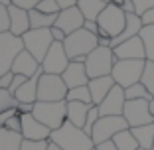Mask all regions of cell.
Segmentation results:
<instances>
[{
	"label": "cell",
	"mask_w": 154,
	"mask_h": 150,
	"mask_svg": "<svg viewBox=\"0 0 154 150\" xmlns=\"http://www.w3.org/2000/svg\"><path fill=\"white\" fill-rule=\"evenodd\" d=\"M138 150H146V148H138Z\"/></svg>",
	"instance_id": "53"
},
{
	"label": "cell",
	"mask_w": 154,
	"mask_h": 150,
	"mask_svg": "<svg viewBox=\"0 0 154 150\" xmlns=\"http://www.w3.org/2000/svg\"><path fill=\"white\" fill-rule=\"evenodd\" d=\"M24 136L20 132H12L0 127V150H22Z\"/></svg>",
	"instance_id": "25"
},
{
	"label": "cell",
	"mask_w": 154,
	"mask_h": 150,
	"mask_svg": "<svg viewBox=\"0 0 154 150\" xmlns=\"http://www.w3.org/2000/svg\"><path fill=\"white\" fill-rule=\"evenodd\" d=\"M93 105L89 103H79V101H67V121L75 127L83 128L87 121V115H89V109Z\"/></svg>",
	"instance_id": "22"
},
{
	"label": "cell",
	"mask_w": 154,
	"mask_h": 150,
	"mask_svg": "<svg viewBox=\"0 0 154 150\" xmlns=\"http://www.w3.org/2000/svg\"><path fill=\"white\" fill-rule=\"evenodd\" d=\"M140 83L154 95V61H148V59H146V65H144V71H142Z\"/></svg>",
	"instance_id": "31"
},
{
	"label": "cell",
	"mask_w": 154,
	"mask_h": 150,
	"mask_svg": "<svg viewBox=\"0 0 154 150\" xmlns=\"http://www.w3.org/2000/svg\"><path fill=\"white\" fill-rule=\"evenodd\" d=\"M42 75H44V67L38 69L36 75L28 77V81L24 83L16 93H14V97H16L18 103H36V101H38V81H40Z\"/></svg>",
	"instance_id": "21"
},
{
	"label": "cell",
	"mask_w": 154,
	"mask_h": 150,
	"mask_svg": "<svg viewBox=\"0 0 154 150\" xmlns=\"http://www.w3.org/2000/svg\"><path fill=\"white\" fill-rule=\"evenodd\" d=\"M97 46H99V36L87 32L85 28L69 34V36L65 38V41H63L65 54H67V57L71 59V61L73 59H79V57L85 59Z\"/></svg>",
	"instance_id": "3"
},
{
	"label": "cell",
	"mask_w": 154,
	"mask_h": 150,
	"mask_svg": "<svg viewBox=\"0 0 154 150\" xmlns=\"http://www.w3.org/2000/svg\"><path fill=\"white\" fill-rule=\"evenodd\" d=\"M22 51H24L22 38L14 36L12 32L0 34V75L12 71L14 61Z\"/></svg>",
	"instance_id": "7"
},
{
	"label": "cell",
	"mask_w": 154,
	"mask_h": 150,
	"mask_svg": "<svg viewBox=\"0 0 154 150\" xmlns=\"http://www.w3.org/2000/svg\"><path fill=\"white\" fill-rule=\"evenodd\" d=\"M115 85H117V83H115V79L111 77V75L89 79L87 87H89V91H91V101H93V105H101L103 103V99L111 93V89H113Z\"/></svg>",
	"instance_id": "19"
},
{
	"label": "cell",
	"mask_w": 154,
	"mask_h": 150,
	"mask_svg": "<svg viewBox=\"0 0 154 150\" xmlns=\"http://www.w3.org/2000/svg\"><path fill=\"white\" fill-rule=\"evenodd\" d=\"M144 65H146V59H117L111 77L115 79L117 85L127 89L134 83H140Z\"/></svg>",
	"instance_id": "6"
},
{
	"label": "cell",
	"mask_w": 154,
	"mask_h": 150,
	"mask_svg": "<svg viewBox=\"0 0 154 150\" xmlns=\"http://www.w3.org/2000/svg\"><path fill=\"white\" fill-rule=\"evenodd\" d=\"M69 61L71 59L65 54V47L61 41H54L50 47V51L45 54L44 61H42V67H44V73H50V75H61V73L67 69Z\"/></svg>",
	"instance_id": "12"
},
{
	"label": "cell",
	"mask_w": 154,
	"mask_h": 150,
	"mask_svg": "<svg viewBox=\"0 0 154 150\" xmlns=\"http://www.w3.org/2000/svg\"><path fill=\"white\" fill-rule=\"evenodd\" d=\"M122 2L125 0H111V4H115V6H122Z\"/></svg>",
	"instance_id": "50"
},
{
	"label": "cell",
	"mask_w": 154,
	"mask_h": 150,
	"mask_svg": "<svg viewBox=\"0 0 154 150\" xmlns=\"http://www.w3.org/2000/svg\"><path fill=\"white\" fill-rule=\"evenodd\" d=\"M48 142L50 140H24L22 150H48Z\"/></svg>",
	"instance_id": "36"
},
{
	"label": "cell",
	"mask_w": 154,
	"mask_h": 150,
	"mask_svg": "<svg viewBox=\"0 0 154 150\" xmlns=\"http://www.w3.org/2000/svg\"><path fill=\"white\" fill-rule=\"evenodd\" d=\"M30 14V26L32 30H44V28H54L55 20H57V14H44L40 10H28Z\"/></svg>",
	"instance_id": "24"
},
{
	"label": "cell",
	"mask_w": 154,
	"mask_h": 150,
	"mask_svg": "<svg viewBox=\"0 0 154 150\" xmlns=\"http://www.w3.org/2000/svg\"><path fill=\"white\" fill-rule=\"evenodd\" d=\"M95 148L97 150H119L117 144H115L113 140H105V142H101V144H97Z\"/></svg>",
	"instance_id": "47"
},
{
	"label": "cell",
	"mask_w": 154,
	"mask_h": 150,
	"mask_svg": "<svg viewBox=\"0 0 154 150\" xmlns=\"http://www.w3.org/2000/svg\"><path fill=\"white\" fill-rule=\"evenodd\" d=\"M83 24H85V16L81 14V10L73 6V8H65L57 14V20H55V26L59 30H63L65 34H73L77 30H81Z\"/></svg>",
	"instance_id": "15"
},
{
	"label": "cell",
	"mask_w": 154,
	"mask_h": 150,
	"mask_svg": "<svg viewBox=\"0 0 154 150\" xmlns=\"http://www.w3.org/2000/svg\"><path fill=\"white\" fill-rule=\"evenodd\" d=\"M26 81H28V77H24V75H14V81H12V85H10L8 91H10V93H16Z\"/></svg>",
	"instance_id": "41"
},
{
	"label": "cell",
	"mask_w": 154,
	"mask_h": 150,
	"mask_svg": "<svg viewBox=\"0 0 154 150\" xmlns=\"http://www.w3.org/2000/svg\"><path fill=\"white\" fill-rule=\"evenodd\" d=\"M67 91L69 89L61 75L44 73L38 81V101H65Z\"/></svg>",
	"instance_id": "9"
},
{
	"label": "cell",
	"mask_w": 154,
	"mask_h": 150,
	"mask_svg": "<svg viewBox=\"0 0 154 150\" xmlns=\"http://www.w3.org/2000/svg\"><path fill=\"white\" fill-rule=\"evenodd\" d=\"M150 150H154V144H152V148H150Z\"/></svg>",
	"instance_id": "54"
},
{
	"label": "cell",
	"mask_w": 154,
	"mask_h": 150,
	"mask_svg": "<svg viewBox=\"0 0 154 150\" xmlns=\"http://www.w3.org/2000/svg\"><path fill=\"white\" fill-rule=\"evenodd\" d=\"M36 10H40L44 14H59L61 12V8H59V4L55 0H42L40 4L36 6Z\"/></svg>",
	"instance_id": "34"
},
{
	"label": "cell",
	"mask_w": 154,
	"mask_h": 150,
	"mask_svg": "<svg viewBox=\"0 0 154 150\" xmlns=\"http://www.w3.org/2000/svg\"><path fill=\"white\" fill-rule=\"evenodd\" d=\"M127 128H131V127L125 121V117H101L97 121V124L93 127L91 138H93V142L97 146L105 140H113L115 134H119L121 130H127Z\"/></svg>",
	"instance_id": "10"
},
{
	"label": "cell",
	"mask_w": 154,
	"mask_h": 150,
	"mask_svg": "<svg viewBox=\"0 0 154 150\" xmlns=\"http://www.w3.org/2000/svg\"><path fill=\"white\" fill-rule=\"evenodd\" d=\"M18 107V101L14 97V93H10L8 89H0V113L8 109H16Z\"/></svg>",
	"instance_id": "32"
},
{
	"label": "cell",
	"mask_w": 154,
	"mask_h": 150,
	"mask_svg": "<svg viewBox=\"0 0 154 150\" xmlns=\"http://www.w3.org/2000/svg\"><path fill=\"white\" fill-rule=\"evenodd\" d=\"M113 54L117 59H146L144 44H142L140 36H134L131 40L119 44L117 47H113Z\"/></svg>",
	"instance_id": "16"
},
{
	"label": "cell",
	"mask_w": 154,
	"mask_h": 150,
	"mask_svg": "<svg viewBox=\"0 0 154 150\" xmlns=\"http://www.w3.org/2000/svg\"><path fill=\"white\" fill-rule=\"evenodd\" d=\"M0 4H4V6H12V0H0Z\"/></svg>",
	"instance_id": "51"
},
{
	"label": "cell",
	"mask_w": 154,
	"mask_h": 150,
	"mask_svg": "<svg viewBox=\"0 0 154 150\" xmlns=\"http://www.w3.org/2000/svg\"><path fill=\"white\" fill-rule=\"evenodd\" d=\"M40 2L42 0H12L14 6H20V8H24V10H34Z\"/></svg>",
	"instance_id": "39"
},
{
	"label": "cell",
	"mask_w": 154,
	"mask_h": 150,
	"mask_svg": "<svg viewBox=\"0 0 154 150\" xmlns=\"http://www.w3.org/2000/svg\"><path fill=\"white\" fill-rule=\"evenodd\" d=\"M140 20H142V26H154V8L146 10L140 16Z\"/></svg>",
	"instance_id": "44"
},
{
	"label": "cell",
	"mask_w": 154,
	"mask_h": 150,
	"mask_svg": "<svg viewBox=\"0 0 154 150\" xmlns=\"http://www.w3.org/2000/svg\"><path fill=\"white\" fill-rule=\"evenodd\" d=\"M113 142L117 144L119 150H138V148H140V146H138V140L134 138V134H132L131 128L121 130L119 134H115Z\"/></svg>",
	"instance_id": "27"
},
{
	"label": "cell",
	"mask_w": 154,
	"mask_h": 150,
	"mask_svg": "<svg viewBox=\"0 0 154 150\" xmlns=\"http://www.w3.org/2000/svg\"><path fill=\"white\" fill-rule=\"evenodd\" d=\"M48 150H63V148H61V146H57V144H55V142H48Z\"/></svg>",
	"instance_id": "49"
},
{
	"label": "cell",
	"mask_w": 154,
	"mask_h": 150,
	"mask_svg": "<svg viewBox=\"0 0 154 150\" xmlns=\"http://www.w3.org/2000/svg\"><path fill=\"white\" fill-rule=\"evenodd\" d=\"M115 61H117V57H115V54H113V47L97 46L95 50L85 57V69H87L89 79L111 75V73H113V67H115Z\"/></svg>",
	"instance_id": "5"
},
{
	"label": "cell",
	"mask_w": 154,
	"mask_h": 150,
	"mask_svg": "<svg viewBox=\"0 0 154 150\" xmlns=\"http://www.w3.org/2000/svg\"><path fill=\"white\" fill-rule=\"evenodd\" d=\"M22 136L24 140H50L51 128L42 124L34 115H22Z\"/></svg>",
	"instance_id": "14"
},
{
	"label": "cell",
	"mask_w": 154,
	"mask_h": 150,
	"mask_svg": "<svg viewBox=\"0 0 154 150\" xmlns=\"http://www.w3.org/2000/svg\"><path fill=\"white\" fill-rule=\"evenodd\" d=\"M34 105H36V103H18L20 117H22V115H32L34 113Z\"/></svg>",
	"instance_id": "46"
},
{
	"label": "cell",
	"mask_w": 154,
	"mask_h": 150,
	"mask_svg": "<svg viewBox=\"0 0 154 150\" xmlns=\"http://www.w3.org/2000/svg\"><path fill=\"white\" fill-rule=\"evenodd\" d=\"M8 12H10V32H12L14 36L22 38L28 30H32L28 10H24V8H20V6H14L12 4V6H8Z\"/></svg>",
	"instance_id": "18"
},
{
	"label": "cell",
	"mask_w": 154,
	"mask_h": 150,
	"mask_svg": "<svg viewBox=\"0 0 154 150\" xmlns=\"http://www.w3.org/2000/svg\"><path fill=\"white\" fill-rule=\"evenodd\" d=\"M22 41H24V50L30 51L42 63L45 54L50 51L51 44H54V38H51L50 28H44V30H28L22 36Z\"/></svg>",
	"instance_id": "8"
},
{
	"label": "cell",
	"mask_w": 154,
	"mask_h": 150,
	"mask_svg": "<svg viewBox=\"0 0 154 150\" xmlns=\"http://www.w3.org/2000/svg\"><path fill=\"white\" fill-rule=\"evenodd\" d=\"M10 32V12H8V6L0 4V34Z\"/></svg>",
	"instance_id": "35"
},
{
	"label": "cell",
	"mask_w": 154,
	"mask_h": 150,
	"mask_svg": "<svg viewBox=\"0 0 154 150\" xmlns=\"http://www.w3.org/2000/svg\"><path fill=\"white\" fill-rule=\"evenodd\" d=\"M55 2L59 4V8H61V10H65V8H73V6H77L79 0H55Z\"/></svg>",
	"instance_id": "48"
},
{
	"label": "cell",
	"mask_w": 154,
	"mask_h": 150,
	"mask_svg": "<svg viewBox=\"0 0 154 150\" xmlns=\"http://www.w3.org/2000/svg\"><path fill=\"white\" fill-rule=\"evenodd\" d=\"M50 30H51V38H54V41H61V44H63V41H65V38H67V34H65L63 30H59L57 26L50 28Z\"/></svg>",
	"instance_id": "42"
},
{
	"label": "cell",
	"mask_w": 154,
	"mask_h": 150,
	"mask_svg": "<svg viewBox=\"0 0 154 150\" xmlns=\"http://www.w3.org/2000/svg\"><path fill=\"white\" fill-rule=\"evenodd\" d=\"M138 36H140L142 44H144L146 59H148V61H154V26H142Z\"/></svg>",
	"instance_id": "28"
},
{
	"label": "cell",
	"mask_w": 154,
	"mask_h": 150,
	"mask_svg": "<svg viewBox=\"0 0 154 150\" xmlns=\"http://www.w3.org/2000/svg\"><path fill=\"white\" fill-rule=\"evenodd\" d=\"M105 2H107V4H109V2H111V0H105Z\"/></svg>",
	"instance_id": "52"
},
{
	"label": "cell",
	"mask_w": 154,
	"mask_h": 150,
	"mask_svg": "<svg viewBox=\"0 0 154 150\" xmlns=\"http://www.w3.org/2000/svg\"><path fill=\"white\" fill-rule=\"evenodd\" d=\"M97 24H99V38H119L127 26V14L122 12L121 6H115V4H107V8L99 14L97 18Z\"/></svg>",
	"instance_id": "4"
},
{
	"label": "cell",
	"mask_w": 154,
	"mask_h": 150,
	"mask_svg": "<svg viewBox=\"0 0 154 150\" xmlns=\"http://www.w3.org/2000/svg\"><path fill=\"white\" fill-rule=\"evenodd\" d=\"M40 67H42L40 61H38L30 51L24 50L22 54L16 57V61H14L12 73H16V75H24V77H32V75H36V73H38V69H40Z\"/></svg>",
	"instance_id": "20"
},
{
	"label": "cell",
	"mask_w": 154,
	"mask_h": 150,
	"mask_svg": "<svg viewBox=\"0 0 154 150\" xmlns=\"http://www.w3.org/2000/svg\"><path fill=\"white\" fill-rule=\"evenodd\" d=\"M18 107H16V109H8V111H2V113H0V124H4L6 121H8V118H12V117H18Z\"/></svg>",
	"instance_id": "45"
},
{
	"label": "cell",
	"mask_w": 154,
	"mask_h": 150,
	"mask_svg": "<svg viewBox=\"0 0 154 150\" xmlns=\"http://www.w3.org/2000/svg\"><path fill=\"white\" fill-rule=\"evenodd\" d=\"M50 140L55 142L57 146H61L63 150H93L95 148L93 138L83 128L71 124L69 121H65V124L59 127L57 130H51Z\"/></svg>",
	"instance_id": "1"
},
{
	"label": "cell",
	"mask_w": 154,
	"mask_h": 150,
	"mask_svg": "<svg viewBox=\"0 0 154 150\" xmlns=\"http://www.w3.org/2000/svg\"><path fill=\"white\" fill-rule=\"evenodd\" d=\"M125 103H127L125 89H122L121 85H115L113 89H111V93L103 99V103L97 105V107H99L101 117H122Z\"/></svg>",
	"instance_id": "13"
},
{
	"label": "cell",
	"mask_w": 154,
	"mask_h": 150,
	"mask_svg": "<svg viewBox=\"0 0 154 150\" xmlns=\"http://www.w3.org/2000/svg\"><path fill=\"white\" fill-rule=\"evenodd\" d=\"M34 117L51 130H57L67 121V101H36Z\"/></svg>",
	"instance_id": "2"
},
{
	"label": "cell",
	"mask_w": 154,
	"mask_h": 150,
	"mask_svg": "<svg viewBox=\"0 0 154 150\" xmlns=\"http://www.w3.org/2000/svg\"><path fill=\"white\" fill-rule=\"evenodd\" d=\"M0 127H4V128H8V130H12V132H20V134H22V118H20V115L18 117H12V118H8L4 124H0Z\"/></svg>",
	"instance_id": "37"
},
{
	"label": "cell",
	"mask_w": 154,
	"mask_h": 150,
	"mask_svg": "<svg viewBox=\"0 0 154 150\" xmlns=\"http://www.w3.org/2000/svg\"><path fill=\"white\" fill-rule=\"evenodd\" d=\"M93 150H97V148H93Z\"/></svg>",
	"instance_id": "55"
},
{
	"label": "cell",
	"mask_w": 154,
	"mask_h": 150,
	"mask_svg": "<svg viewBox=\"0 0 154 150\" xmlns=\"http://www.w3.org/2000/svg\"><path fill=\"white\" fill-rule=\"evenodd\" d=\"M77 8L81 10L85 20H97L99 14L107 8V2L105 0H79L77 2Z\"/></svg>",
	"instance_id": "23"
},
{
	"label": "cell",
	"mask_w": 154,
	"mask_h": 150,
	"mask_svg": "<svg viewBox=\"0 0 154 150\" xmlns=\"http://www.w3.org/2000/svg\"><path fill=\"white\" fill-rule=\"evenodd\" d=\"M132 2H134V8H136L138 16H142L146 10L154 8V0H132Z\"/></svg>",
	"instance_id": "38"
},
{
	"label": "cell",
	"mask_w": 154,
	"mask_h": 150,
	"mask_svg": "<svg viewBox=\"0 0 154 150\" xmlns=\"http://www.w3.org/2000/svg\"><path fill=\"white\" fill-rule=\"evenodd\" d=\"M132 134H134V138L138 140V146L140 148H146L150 150L154 144V123L150 124H142V127H134L131 128Z\"/></svg>",
	"instance_id": "26"
},
{
	"label": "cell",
	"mask_w": 154,
	"mask_h": 150,
	"mask_svg": "<svg viewBox=\"0 0 154 150\" xmlns=\"http://www.w3.org/2000/svg\"><path fill=\"white\" fill-rule=\"evenodd\" d=\"M67 89H75V87H83L89 83V75L85 69V61H69L67 69L61 73Z\"/></svg>",
	"instance_id": "17"
},
{
	"label": "cell",
	"mask_w": 154,
	"mask_h": 150,
	"mask_svg": "<svg viewBox=\"0 0 154 150\" xmlns=\"http://www.w3.org/2000/svg\"><path fill=\"white\" fill-rule=\"evenodd\" d=\"M125 95H127V101H131V99H146V101H152L154 99V95L146 89L142 83H134V85H131V87H127L125 89Z\"/></svg>",
	"instance_id": "29"
},
{
	"label": "cell",
	"mask_w": 154,
	"mask_h": 150,
	"mask_svg": "<svg viewBox=\"0 0 154 150\" xmlns=\"http://www.w3.org/2000/svg\"><path fill=\"white\" fill-rule=\"evenodd\" d=\"M14 75H16V73H12V71L0 75V89H10V85H12V81H14Z\"/></svg>",
	"instance_id": "40"
},
{
	"label": "cell",
	"mask_w": 154,
	"mask_h": 150,
	"mask_svg": "<svg viewBox=\"0 0 154 150\" xmlns=\"http://www.w3.org/2000/svg\"><path fill=\"white\" fill-rule=\"evenodd\" d=\"M122 117L128 123V127H142V124L154 123V115L150 113V101L146 99H131L125 103Z\"/></svg>",
	"instance_id": "11"
},
{
	"label": "cell",
	"mask_w": 154,
	"mask_h": 150,
	"mask_svg": "<svg viewBox=\"0 0 154 150\" xmlns=\"http://www.w3.org/2000/svg\"><path fill=\"white\" fill-rule=\"evenodd\" d=\"M83 28H85L87 32L95 34V36H99V24H97V20H85V24H83Z\"/></svg>",
	"instance_id": "43"
},
{
	"label": "cell",
	"mask_w": 154,
	"mask_h": 150,
	"mask_svg": "<svg viewBox=\"0 0 154 150\" xmlns=\"http://www.w3.org/2000/svg\"><path fill=\"white\" fill-rule=\"evenodd\" d=\"M99 118H101L99 107H97V105H93V107H91V109H89V115H87L85 127H83V130H85L87 134H89V136H91V132H93V127H95V124H97V121H99Z\"/></svg>",
	"instance_id": "33"
},
{
	"label": "cell",
	"mask_w": 154,
	"mask_h": 150,
	"mask_svg": "<svg viewBox=\"0 0 154 150\" xmlns=\"http://www.w3.org/2000/svg\"><path fill=\"white\" fill-rule=\"evenodd\" d=\"M65 101H79V103H89V105H93V101H91V91H89V87H87V85L75 87V89H69Z\"/></svg>",
	"instance_id": "30"
}]
</instances>
